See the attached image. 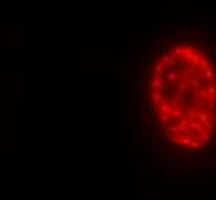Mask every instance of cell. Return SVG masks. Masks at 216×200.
Wrapping results in <instances>:
<instances>
[{"label": "cell", "mask_w": 216, "mask_h": 200, "mask_svg": "<svg viewBox=\"0 0 216 200\" xmlns=\"http://www.w3.org/2000/svg\"><path fill=\"white\" fill-rule=\"evenodd\" d=\"M153 74L142 72V99L164 133L161 145L198 153L216 140V56L207 46L179 42L162 46Z\"/></svg>", "instance_id": "obj_1"}, {"label": "cell", "mask_w": 216, "mask_h": 200, "mask_svg": "<svg viewBox=\"0 0 216 200\" xmlns=\"http://www.w3.org/2000/svg\"><path fill=\"white\" fill-rule=\"evenodd\" d=\"M22 42H23V37H22V36H17V37H16V45H20Z\"/></svg>", "instance_id": "obj_2"}]
</instances>
